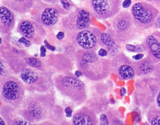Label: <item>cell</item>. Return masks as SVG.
Segmentation results:
<instances>
[{
	"label": "cell",
	"instance_id": "12",
	"mask_svg": "<svg viewBox=\"0 0 160 125\" xmlns=\"http://www.w3.org/2000/svg\"><path fill=\"white\" fill-rule=\"evenodd\" d=\"M95 15L100 18H108L115 15L119 9L118 0H91Z\"/></svg>",
	"mask_w": 160,
	"mask_h": 125
},
{
	"label": "cell",
	"instance_id": "21",
	"mask_svg": "<svg viewBox=\"0 0 160 125\" xmlns=\"http://www.w3.org/2000/svg\"><path fill=\"white\" fill-rule=\"evenodd\" d=\"M100 42L102 45L105 46L108 48V51L111 54H117L118 49V42L115 41V39L111 36L110 34L107 33H102L100 34Z\"/></svg>",
	"mask_w": 160,
	"mask_h": 125
},
{
	"label": "cell",
	"instance_id": "26",
	"mask_svg": "<svg viewBox=\"0 0 160 125\" xmlns=\"http://www.w3.org/2000/svg\"><path fill=\"white\" fill-rule=\"evenodd\" d=\"M18 42L21 43V44H23L24 45L26 46V47H30V45H31V42H30V40L28 39L27 38H25V37H22V38L19 39H18Z\"/></svg>",
	"mask_w": 160,
	"mask_h": 125
},
{
	"label": "cell",
	"instance_id": "2",
	"mask_svg": "<svg viewBox=\"0 0 160 125\" xmlns=\"http://www.w3.org/2000/svg\"><path fill=\"white\" fill-rule=\"evenodd\" d=\"M75 59L80 71L93 81L104 80L112 70L111 60L96 54L92 50H79L76 52Z\"/></svg>",
	"mask_w": 160,
	"mask_h": 125
},
{
	"label": "cell",
	"instance_id": "3",
	"mask_svg": "<svg viewBox=\"0 0 160 125\" xmlns=\"http://www.w3.org/2000/svg\"><path fill=\"white\" fill-rule=\"evenodd\" d=\"M57 90L77 104H82L87 100V91L84 83L71 75H60L55 80Z\"/></svg>",
	"mask_w": 160,
	"mask_h": 125
},
{
	"label": "cell",
	"instance_id": "5",
	"mask_svg": "<svg viewBox=\"0 0 160 125\" xmlns=\"http://www.w3.org/2000/svg\"><path fill=\"white\" fill-rule=\"evenodd\" d=\"M160 89V82L154 77H147L135 83L134 100L135 103L144 108L151 107Z\"/></svg>",
	"mask_w": 160,
	"mask_h": 125
},
{
	"label": "cell",
	"instance_id": "28",
	"mask_svg": "<svg viewBox=\"0 0 160 125\" xmlns=\"http://www.w3.org/2000/svg\"><path fill=\"white\" fill-rule=\"evenodd\" d=\"M98 54L99 55H101V56L106 57L107 55H108V51L105 49V48H100L98 51Z\"/></svg>",
	"mask_w": 160,
	"mask_h": 125
},
{
	"label": "cell",
	"instance_id": "39",
	"mask_svg": "<svg viewBox=\"0 0 160 125\" xmlns=\"http://www.w3.org/2000/svg\"><path fill=\"white\" fill-rule=\"evenodd\" d=\"M0 121H1V123H2V124H5V123L3 122V119H2V117L0 118Z\"/></svg>",
	"mask_w": 160,
	"mask_h": 125
},
{
	"label": "cell",
	"instance_id": "14",
	"mask_svg": "<svg viewBox=\"0 0 160 125\" xmlns=\"http://www.w3.org/2000/svg\"><path fill=\"white\" fill-rule=\"evenodd\" d=\"M97 123V113L89 106L78 110L73 117V123L75 125H94Z\"/></svg>",
	"mask_w": 160,
	"mask_h": 125
},
{
	"label": "cell",
	"instance_id": "4",
	"mask_svg": "<svg viewBox=\"0 0 160 125\" xmlns=\"http://www.w3.org/2000/svg\"><path fill=\"white\" fill-rule=\"evenodd\" d=\"M19 77L26 90L32 93L48 92L52 86L49 75L41 69L27 67L19 73Z\"/></svg>",
	"mask_w": 160,
	"mask_h": 125
},
{
	"label": "cell",
	"instance_id": "36",
	"mask_svg": "<svg viewBox=\"0 0 160 125\" xmlns=\"http://www.w3.org/2000/svg\"><path fill=\"white\" fill-rule=\"evenodd\" d=\"M143 56H144L143 54H138V55H135V56L133 57V58H134V60H140L143 58Z\"/></svg>",
	"mask_w": 160,
	"mask_h": 125
},
{
	"label": "cell",
	"instance_id": "33",
	"mask_svg": "<svg viewBox=\"0 0 160 125\" xmlns=\"http://www.w3.org/2000/svg\"><path fill=\"white\" fill-rule=\"evenodd\" d=\"M156 106H157V107H158V108L160 110V89H159V91H158V95H157Z\"/></svg>",
	"mask_w": 160,
	"mask_h": 125
},
{
	"label": "cell",
	"instance_id": "32",
	"mask_svg": "<svg viewBox=\"0 0 160 125\" xmlns=\"http://www.w3.org/2000/svg\"><path fill=\"white\" fill-rule=\"evenodd\" d=\"M131 4V0H125L123 3H122V7L124 8H129Z\"/></svg>",
	"mask_w": 160,
	"mask_h": 125
},
{
	"label": "cell",
	"instance_id": "17",
	"mask_svg": "<svg viewBox=\"0 0 160 125\" xmlns=\"http://www.w3.org/2000/svg\"><path fill=\"white\" fill-rule=\"evenodd\" d=\"M146 45L155 63L160 62V31H154L149 34L146 39Z\"/></svg>",
	"mask_w": 160,
	"mask_h": 125
},
{
	"label": "cell",
	"instance_id": "22",
	"mask_svg": "<svg viewBox=\"0 0 160 125\" xmlns=\"http://www.w3.org/2000/svg\"><path fill=\"white\" fill-rule=\"evenodd\" d=\"M148 121L152 125H160V110L157 106H151L148 112Z\"/></svg>",
	"mask_w": 160,
	"mask_h": 125
},
{
	"label": "cell",
	"instance_id": "11",
	"mask_svg": "<svg viewBox=\"0 0 160 125\" xmlns=\"http://www.w3.org/2000/svg\"><path fill=\"white\" fill-rule=\"evenodd\" d=\"M111 67L113 71L123 80H131L136 74L134 63H132L122 53L116 56L115 55L114 59L111 60Z\"/></svg>",
	"mask_w": 160,
	"mask_h": 125
},
{
	"label": "cell",
	"instance_id": "10",
	"mask_svg": "<svg viewBox=\"0 0 160 125\" xmlns=\"http://www.w3.org/2000/svg\"><path fill=\"white\" fill-rule=\"evenodd\" d=\"M18 31L23 37L35 44H40L46 35L42 25L31 20H22L18 23Z\"/></svg>",
	"mask_w": 160,
	"mask_h": 125
},
{
	"label": "cell",
	"instance_id": "13",
	"mask_svg": "<svg viewBox=\"0 0 160 125\" xmlns=\"http://www.w3.org/2000/svg\"><path fill=\"white\" fill-rule=\"evenodd\" d=\"M63 25L68 30L72 31H80L88 29L91 25L89 12L85 10H79L75 15L65 20L63 19Z\"/></svg>",
	"mask_w": 160,
	"mask_h": 125
},
{
	"label": "cell",
	"instance_id": "23",
	"mask_svg": "<svg viewBox=\"0 0 160 125\" xmlns=\"http://www.w3.org/2000/svg\"><path fill=\"white\" fill-rule=\"evenodd\" d=\"M27 63H28V65L30 66L31 67L41 69V67H42V62H41V60H38L36 58H34V57H28L27 58Z\"/></svg>",
	"mask_w": 160,
	"mask_h": 125
},
{
	"label": "cell",
	"instance_id": "37",
	"mask_svg": "<svg viewBox=\"0 0 160 125\" xmlns=\"http://www.w3.org/2000/svg\"><path fill=\"white\" fill-rule=\"evenodd\" d=\"M125 94H126V90H125V88H123V87H122V88L120 90V95H121L122 96H123Z\"/></svg>",
	"mask_w": 160,
	"mask_h": 125
},
{
	"label": "cell",
	"instance_id": "24",
	"mask_svg": "<svg viewBox=\"0 0 160 125\" xmlns=\"http://www.w3.org/2000/svg\"><path fill=\"white\" fill-rule=\"evenodd\" d=\"M127 49L130 51L132 52H140V51H145L146 48L148 47V46H143V45H137V46H133V45H127L126 46Z\"/></svg>",
	"mask_w": 160,
	"mask_h": 125
},
{
	"label": "cell",
	"instance_id": "15",
	"mask_svg": "<svg viewBox=\"0 0 160 125\" xmlns=\"http://www.w3.org/2000/svg\"><path fill=\"white\" fill-rule=\"evenodd\" d=\"M1 116L5 118L8 124H29V121L25 120L20 113L18 107L6 104L1 107Z\"/></svg>",
	"mask_w": 160,
	"mask_h": 125
},
{
	"label": "cell",
	"instance_id": "25",
	"mask_svg": "<svg viewBox=\"0 0 160 125\" xmlns=\"http://www.w3.org/2000/svg\"><path fill=\"white\" fill-rule=\"evenodd\" d=\"M154 74H155V77L160 82V62L157 63L155 64V70H154Z\"/></svg>",
	"mask_w": 160,
	"mask_h": 125
},
{
	"label": "cell",
	"instance_id": "8",
	"mask_svg": "<svg viewBox=\"0 0 160 125\" xmlns=\"http://www.w3.org/2000/svg\"><path fill=\"white\" fill-rule=\"evenodd\" d=\"M1 58L9 66L15 73L19 74L24 69L27 68V55L22 50L17 49L9 44H1Z\"/></svg>",
	"mask_w": 160,
	"mask_h": 125
},
{
	"label": "cell",
	"instance_id": "20",
	"mask_svg": "<svg viewBox=\"0 0 160 125\" xmlns=\"http://www.w3.org/2000/svg\"><path fill=\"white\" fill-rule=\"evenodd\" d=\"M59 12L54 8H47L42 11L40 19L41 23L47 27H51L58 23Z\"/></svg>",
	"mask_w": 160,
	"mask_h": 125
},
{
	"label": "cell",
	"instance_id": "31",
	"mask_svg": "<svg viewBox=\"0 0 160 125\" xmlns=\"http://www.w3.org/2000/svg\"><path fill=\"white\" fill-rule=\"evenodd\" d=\"M65 113H66V116H68V117H71L72 116V110H71V107H67L65 109Z\"/></svg>",
	"mask_w": 160,
	"mask_h": 125
},
{
	"label": "cell",
	"instance_id": "19",
	"mask_svg": "<svg viewBox=\"0 0 160 125\" xmlns=\"http://www.w3.org/2000/svg\"><path fill=\"white\" fill-rule=\"evenodd\" d=\"M156 63L155 62L154 59L150 55L144 60H141L137 63H134L135 65V73L138 76H146L154 72L155 67Z\"/></svg>",
	"mask_w": 160,
	"mask_h": 125
},
{
	"label": "cell",
	"instance_id": "6",
	"mask_svg": "<svg viewBox=\"0 0 160 125\" xmlns=\"http://www.w3.org/2000/svg\"><path fill=\"white\" fill-rule=\"evenodd\" d=\"M6 80H1V97L5 104L15 107H19L25 99V86L22 80L9 76Z\"/></svg>",
	"mask_w": 160,
	"mask_h": 125
},
{
	"label": "cell",
	"instance_id": "38",
	"mask_svg": "<svg viewBox=\"0 0 160 125\" xmlns=\"http://www.w3.org/2000/svg\"><path fill=\"white\" fill-rule=\"evenodd\" d=\"M82 75V72L81 71H77L76 72H75V76H77V77H79V76H81Z\"/></svg>",
	"mask_w": 160,
	"mask_h": 125
},
{
	"label": "cell",
	"instance_id": "9",
	"mask_svg": "<svg viewBox=\"0 0 160 125\" xmlns=\"http://www.w3.org/2000/svg\"><path fill=\"white\" fill-rule=\"evenodd\" d=\"M132 15L135 25L141 29H148L155 24L158 11L151 5L144 3H137L132 7Z\"/></svg>",
	"mask_w": 160,
	"mask_h": 125
},
{
	"label": "cell",
	"instance_id": "7",
	"mask_svg": "<svg viewBox=\"0 0 160 125\" xmlns=\"http://www.w3.org/2000/svg\"><path fill=\"white\" fill-rule=\"evenodd\" d=\"M135 20L129 13H122L112 21L111 35L117 42H127L131 39L135 33Z\"/></svg>",
	"mask_w": 160,
	"mask_h": 125
},
{
	"label": "cell",
	"instance_id": "18",
	"mask_svg": "<svg viewBox=\"0 0 160 125\" xmlns=\"http://www.w3.org/2000/svg\"><path fill=\"white\" fill-rule=\"evenodd\" d=\"M0 29L2 34H9L15 26V15L3 6L0 8Z\"/></svg>",
	"mask_w": 160,
	"mask_h": 125
},
{
	"label": "cell",
	"instance_id": "16",
	"mask_svg": "<svg viewBox=\"0 0 160 125\" xmlns=\"http://www.w3.org/2000/svg\"><path fill=\"white\" fill-rule=\"evenodd\" d=\"M76 43L82 49L92 50L98 44V38L92 31L82 30L77 34Z\"/></svg>",
	"mask_w": 160,
	"mask_h": 125
},
{
	"label": "cell",
	"instance_id": "27",
	"mask_svg": "<svg viewBox=\"0 0 160 125\" xmlns=\"http://www.w3.org/2000/svg\"><path fill=\"white\" fill-rule=\"evenodd\" d=\"M60 1L62 3V5L64 8V9L69 10L71 8V2H70V0H60Z\"/></svg>",
	"mask_w": 160,
	"mask_h": 125
},
{
	"label": "cell",
	"instance_id": "35",
	"mask_svg": "<svg viewBox=\"0 0 160 125\" xmlns=\"http://www.w3.org/2000/svg\"><path fill=\"white\" fill-rule=\"evenodd\" d=\"M64 36H65V34H64V32H62V31H60V32L58 33V34H57V39L59 40H62V39L64 38Z\"/></svg>",
	"mask_w": 160,
	"mask_h": 125
},
{
	"label": "cell",
	"instance_id": "34",
	"mask_svg": "<svg viewBox=\"0 0 160 125\" xmlns=\"http://www.w3.org/2000/svg\"><path fill=\"white\" fill-rule=\"evenodd\" d=\"M46 48L47 47H44V46H42L41 48H40V55H41L42 57H44L46 55Z\"/></svg>",
	"mask_w": 160,
	"mask_h": 125
},
{
	"label": "cell",
	"instance_id": "29",
	"mask_svg": "<svg viewBox=\"0 0 160 125\" xmlns=\"http://www.w3.org/2000/svg\"><path fill=\"white\" fill-rule=\"evenodd\" d=\"M100 120H101V122L102 123V124H108V123H109V120H108V117H107L105 115H102V116H101Z\"/></svg>",
	"mask_w": 160,
	"mask_h": 125
},
{
	"label": "cell",
	"instance_id": "30",
	"mask_svg": "<svg viewBox=\"0 0 160 125\" xmlns=\"http://www.w3.org/2000/svg\"><path fill=\"white\" fill-rule=\"evenodd\" d=\"M44 44H45V47H47V48H48L49 50H51V51H55V47H53V46H51V45H50L47 40H44Z\"/></svg>",
	"mask_w": 160,
	"mask_h": 125
},
{
	"label": "cell",
	"instance_id": "1",
	"mask_svg": "<svg viewBox=\"0 0 160 125\" xmlns=\"http://www.w3.org/2000/svg\"><path fill=\"white\" fill-rule=\"evenodd\" d=\"M22 117L30 123H38L58 116V106L51 92L32 93L25 97L18 107Z\"/></svg>",
	"mask_w": 160,
	"mask_h": 125
}]
</instances>
